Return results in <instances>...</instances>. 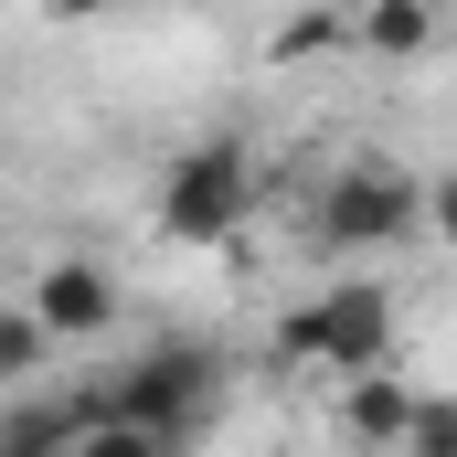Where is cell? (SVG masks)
<instances>
[{
  "label": "cell",
  "mask_w": 457,
  "mask_h": 457,
  "mask_svg": "<svg viewBox=\"0 0 457 457\" xmlns=\"http://www.w3.org/2000/svg\"><path fill=\"white\" fill-rule=\"evenodd\" d=\"M96 426H138L160 457L213 447V426H224V351H213V341H160V351H138L107 394H96Z\"/></svg>",
  "instance_id": "1"
},
{
  "label": "cell",
  "mask_w": 457,
  "mask_h": 457,
  "mask_svg": "<svg viewBox=\"0 0 457 457\" xmlns=\"http://www.w3.org/2000/svg\"><path fill=\"white\" fill-rule=\"evenodd\" d=\"M255 192H266V170H255L245 138H192V149L160 170V234L213 255V245H234V234L255 224Z\"/></svg>",
  "instance_id": "2"
},
{
  "label": "cell",
  "mask_w": 457,
  "mask_h": 457,
  "mask_svg": "<svg viewBox=\"0 0 457 457\" xmlns=\"http://www.w3.org/2000/svg\"><path fill=\"white\" fill-rule=\"evenodd\" d=\"M383 351H394V287L383 277H330L320 298H298L287 320H277V361H320V372H383Z\"/></svg>",
  "instance_id": "3"
},
{
  "label": "cell",
  "mask_w": 457,
  "mask_h": 457,
  "mask_svg": "<svg viewBox=\"0 0 457 457\" xmlns=\"http://www.w3.org/2000/svg\"><path fill=\"white\" fill-rule=\"evenodd\" d=\"M309 234L330 245V255H394L404 234H426V181L404 170V160H341L330 181H320V213Z\"/></svg>",
  "instance_id": "4"
},
{
  "label": "cell",
  "mask_w": 457,
  "mask_h": 457,
  "mask_svg": "<svg viewBox=\"0 0 457 457\" xmlns=\"http://www.w3.org/2000/svg\"><path fill=\"white\" fill-rule=\"evenodd\" d=\"M32 320H43V341H107L117 330V277L96 266V255H43L32 266V298H21Z\"/></svg>",
  "instance_id": "5"
},
{
  "label": "cell",
  "mask_w": 457,
  "mask_h": 457,
  "mask_svg": "<svg viewBox=\"0 0 457 457\" xmlns=\"http://www.w3.org/2000/svg\"><path fill=\"white\" fill-rule=\"evenodd\" d=\"M415 383H394V372H361V383H341V447L361 457H404V436H415Z\"/></svg>",
  "instance_id": "6"
},
{
  "label": "cell",
  "mask_w": 457,
  "mask_h": 457,
  "mask_svg": "<svg viewBox=\"0 0 457 457\" xmlns=\"http://www.w3.org/2000/svg\"><path fill=\"white\" fill-rule=\"evenodd\" d=\"M351 54L415 64V54H436V11H426V0H372V11H351Z\"/></svg>",
  "instance_id": "7"
},
{
  "label": "cell",
  "mask_w": 457,
  "mask_h": 457,
  "mask_svg": "<svg viewBox=\"0 0 457 457\" xmlns=\"http://www.w3.org/2000/svg\"><path fill=\"white\" fill-rule=\"evenodd\" d=\"M86 426H96V404H11L0 415V457H75L86 447Z\"/></svg>",
  "instance_id": "8"
},
{
  "label": "cell",
  "mask_w": 457,
  "mask_h": 457,
  "mask_svg": "<svg viewBox=\"0 0 457 457\" xmlns=\"http://www.w3.org/2000/svg\"><path fill=\"white\" fill-rule=\"evenodd\" d=\"M43 361H54V341H43V320H32V309L11 298V309H0V394H21V383H32Z\"/></svg>",
  "instance_id": "9"
},
{
  "label": "cell",
  "mask_w": 457,
  "mask_h": 457,
  "mask_svg": "<svg viewBox=\"0 0 457 457\" xmlns=\"http://www.w3.org/2000/svg\"><path fill=\"white\" fill-rule=\"evenodd\" d=\"M404 457H457V394H426V404H415V436H404Z\"/></svg>",
  "instance_id": "10"
},
{
  "label": "cell",
  "mask_w": 457,
  "mask_h": 457,
  "mask_svg": "<svg viewBox=\"0 0 457 457\" xmlns=\"http://www.w3.org/2000/svg\"><path fill=\"white\" fill-rule=\"evenodd\" d=\"M330 43H351V21H341V11H309V21L277 32V64H287V54H330Z\"/></svg>",
  "instance_id": "11"
},
{
  "label": "cell",
  "mask_w": 457,
  "mask_h": 457,
  "mask_svg": "<svg viewBox=\"0 0 457 457\" xmlns=\"http://www.w3.org/2000/svg\"><path fill=\"white\" fill-rule=\"evenodd\" d=\"M426 234H436V245H457V170H436V181H426Z\"/></svg>",
  "instance_id": "12"
},
{
  "label": "cell",
  "mask_w": 457,
  "mask_h": 457,
  "mask_svg": "<svg viewBox=\"0 0 457 457\" xmlns=\"http://www.w3.org/2000/svg\"><path fill=\"white\" fill-rule=\"evenodd\" d=\"M75 457H160V447H149L138 426H86V447H75Z\"/></svg>",
  "instance_id": "13"
}]
</instances>
